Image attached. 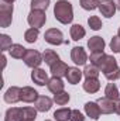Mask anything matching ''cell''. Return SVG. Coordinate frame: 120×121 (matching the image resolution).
<instances>
[{
	"instance_id": "1",
	"label": "cell",
	"mask_w": 120,
	"mask_h": 121,
	"mask_svg": "<svg viewBox=\"0 0 120 121\" xmlns=\"http://www.w3.org/2000/svg\"><path fill=\"white\" fill-rule=\"evenodd\" d=\"M96 66L103 72L106 79L110 80V82H115V80H117L120 78V68L117 66V60H116V58L113 55L103 54L102 59L99 60V63Z\"/></svg>"
},
{
	"instance_id": "2",
	"label": "cell",
	"mask_w": 120,
	"mask_h": 121,
	"mask_svg": "<svg viewBox=\"0 0 120 121\" xmlns=\"http://www.w3.org/2000/svg\"><path fill=\"white\" fill-rule=\"evenodd\" d=\"M54 17L61 24H71L74 20V9L68 0H58L54 6Z\"/></svg>"
},
{
	"instance_id": "3",
	"label": "cell",
	"mask_w": 120,
	"mask_h": 121,
	"mask_svg": "<svg viewBox=\"0 0 120 121\" xmlns=\"http://www.w3.org/2000/svg\"><path fill=\"white\" fill-rule=\"evenodd\" d=\"M11 20H13V4L3 1L0 4V27L7 28L11 24Z\"/></svg>"
},
{
	"instance_id": "4",
	"label": "cell",
	"mask_w": 120,
	"mask_h": 121,
	"mask_svg": "<svg viewBox=\"0 0 120 121\" xmlns=\"http://www.w3.org/2000/svg\"><path fill=\"white\" fill-rule=\"evenodd\" d=\"M23 60H24V63H26L28 68H32V69L38 68V66L44 62L42 55H41L38 51H35V49H27Z\"/></svg>"
},
{
	"instance_id": "5",
	"label": "cell",
	"mask_w": 120,
	"mask_h": 121,
	"mask_svg": "<svg viewBox=\"0 0 120 121\" xmlns=\"http://www.w3.org/2000/svg\"><path fill=\"white\" fill-rule=\"evenodd\" d=\"M27 21H28V24H30L31 27L40 30L45 24V21H47V16L41 10H31L28 17H27Z\"/></svg>"
},
{
	"instance_id": "6",
	"label": "cell",
	"mask_w": 120,
	"mask_h": 121,
	"mask_svg": "<svg viewBox=\"0 0 120 121\" xmlns=\"http://www.w3.org/2000/svg\"><path fill=\"white\" fill-rule=\"evenodd\" d=\"M44 38L51 45H61V44L65 42L64 41V34L58 28H50V30H47L45 34H44Z\"/></svg>"
},
{
	"instance_id": "7",
	"label": "cell",
	"mask_w": 120,
	"mask_h": 121,
	"mask_svg": "<svg viewBox=\"0 0 120 121\" xmlns=\"http://www.w3.org/2000/svg\"><path fill=\"white\" fill-rule=\"evenodd\" d=\"M71 59L75 65H85L88 60V54L82 47H74L71 51Z\"/></svg>"
},
{
	"instance_id": "8",
	"label": "cell",
	"mask_w": 120,
	"mask_h": 121,
	"mask_svg": "<svg viewBox=\"0 0 120 121\" xmlns=\"http://www.w3.org/2000/svg\"><path fill=\"white\" fill-rule=\"evenodd\" d=\"M116 10H117V9H116V4H115L113 0H102L100 4H99V11H100V14L105 16L106 18L113 17L115 13H116Z\"/></svg>"
},
{
	"instance_id": "9",
	"label": "cell",
	"mask_w": 120,
	"mask_h": 121,
	"mask_svg": "<svg viewBox=\"0 0 120 121\" xmlns=\"http://www.w3.org/2000/svg\"><path fill=\"white\" fill-rule=\"evenodd\" d=\"M21 100V89L17 87V86H11L9 87L6 93H4V101L9 103V104H14L17 101Z\"/></svg>"
},
{
	"instance_id": "10",
	"label": "cell",
	"mask_w": 120,
	"mask_h": 121,
	"mask_svg": "<svg viewBox=\"0 0 120 121\" xmlns=\"http://www.w3.org/2000/svg\"><path fill=\"white\" fill-rule=\"evenodd\" d=\"M31 79H32V82H34L35 85H38V86H45V85L48 83V80H50L47 72H45L44 69H41V68L32 69V72H31Z\"/></svg>"
},
{
	"instance_id": "11",
	"label": "cell",
	"mask_w": 120,
	"mask_h": 121,
	"mask_svg": "<svg viewBox=\"0 0 120 121\" xmlns=\"http://www.w3.org/2000/svg\"><path fill=\"white\" fill-rule=\"evenodd\" d=\"M106 47V42L102 37L99 35H95V37H90L89 41H88V48H89L92 52H103Z\"/></svg>"
},
{
	"instance_id": "12",
	"label": "cell",
	"mask_w": 120,
	"mask_h": 121,
	"mask_svg": "<svg viewBox=\"0 0 120 121\" xmlns=\"http://www.w3.org/2000/svg\"><path fill=\"white\" fill-rule=\"evenodd\" d=\"M85 113L92 120H99L102 111H100V107H99L97 101H88L85 104Z\"/></svg>"
},
{
	"instance_id": "13",
	"label": "cell",
	"mask_w": 120,
	"mask_h": 121,
	"mask_svg": "<svg viewBox=\"0 0 120 121\" xmlns=\"http://www.w3.org/2000/svg\"><path fill=\"white\" fill-rule=\"evenodd\" d=\"M52 101L48 96H38L37 101H35V108L41 113H45V111H50L51 107H52Z\"/></svg>"
},
{
	"instance_id": "14",
	"label": "cell",
	"mask_w": 120,
	"mask_h": 121,
	"mask_svg": "<svg viewBox=\"0 0 120 121\" xmlns=\"http://www.w3.org/2000/svg\"><path fill=\"white\" fill-rule=\"evenodd\" d=\"M38 99V93L30 86H24L21 89V101L24 103H35Z\"/></svg>"
},
{
	"instance_id": "15",
	"label": "cell",
	"mask_w": 120,
	"mask_h": 121,
	"mask_svg": "<svg viewBox=\"0 0 120 121\" xmlns=\"http://www.w3.org/2000/svg\"><path fill=\"white\" fill-rule=\"evenodd\" d=\"M50 69H51V73H52V76L62 78V76H66L69 66H68L65 62H62V60H58V62H55L52 66H50Z\"/></svg>"
},
{
	"instance_id": "16",
	"label": "cell",
	"mask_w": 120,
	"mask_h": 121,
	"mask_svg": "<svg viewBox=\"0 0 120 121\" xmlns=\"http://www.w3.org/2000/svg\"><path fill=\"white\" fill-rule=\"evenodd\" d=\"M47 87H48V90L51 91V93L57 94V93H60V91H64L65 83L62 82V79H61V78L52 76V78L48 80V83H47Z\"/></svg>"
},
{
	"instance_id": "17",
	"label": "cell",
	"mask_w": 120,
	"mask_h": 121,
	"mask_svg": "<svg viewBox=\"0 0 120 121\" xmlns=\"http://www.w3.org/2000/svg\"><path fill=\"white\" fill-rule=\"evenodd\" d=\"M82 75H83V72H81L79 68L72 66V68L68 69V73H66L65 78H66L68 83H71V85H78V83L81 82V79H82Z\"/></svg>"
},
{
	"instance_id": "18",
	"label": "cell",
	"mask_w": 120,
	"mask_h": 121,
	"mask_svg": "<svg viewBox=\"0 0 120 121\" xmlns=\"http://www.w3.org/2000/svg\"><path fill=\"white\" fill-rule=\"evenodd\" d=\"M97 104L100 107L102 114H112V113H115V103H113V100H109L107 97H103V99L97 100Z\"/></svg>"
},
{
	"instance_id": "19",
	"label": "cell",
	"mask_w": 120,
	"mask_h": 121,
	"mask_svg": "<svg viewBox=\"0 0 120 121\" xmlns=\"http://www.w3.org/2000/svg\"><path fill=\"white\" fill-rule=\"evenodd\" d=\"M4 121H23V108L11 107L6 111Z\"/></svg>"
},
{
	"instance_id": "20",
	"label": "cell",
	"mask_w": 120,
	"mask_h": 121,
	"mask_svg": "<svg viewBox=\"0 0 120 121\" xmlns=\"http://www.w3.org/2000/svg\"><path fill=\"white\" fill-rule=\"evenodd\" d=\"M26 51H27V48H24L21 44H13L9 49V54L14 59H23L26 55Z\"/></svg>"
},
{
	"instance_id": "21",
	"label": "cell",
	"mask_w": 120,
	"mask_h": 121,
	"mask_svg": "<svg viewBox=\"0 0 120 121\" xmlns=\"http://www.w3.org/2000/svg\"><path fill=\"white\" fill-rule=\"evenodd\" d=\"M119 89H117V86L115 85V83H107V86L105 87V97H107L109 100H113V101H116V100H119Z\"/></svg>"
},
{
	"instance_id": "22",
	"label": "cell",
	"mask_w": 120,
	"mask_h": 121,
	"mask_svg": "<svg viewBox=\"0 0 120 121\" xmlns=\"http://www.w3.org/2000/svg\"><path fill=\"white\" fill-rule=\"evenodd\" d=\"M42 59H44V62H45L47 65H50V66H52L55 62L61 60L60 55H58L54 49H45V51L42 52Z\"/></svg>"
},
{
	"instance_id": "23",
	"label": "cell",
	"mask_w": 120,
	"mask_h": 121,
	"mask_svg": "<svg viewBox=\"0 0 120 121\" xmlns=\"http://www.w3.org/2000/svg\"><path fill=\"white\" fill-rule=\"evenodd\" d=\"M71 38L74 39V41H79V39H82L85 35H86V30L81 26V24H74L72 27H71Z\"/></svg>"
},
{
	"instance_id": "24",
	"label": "cell",
	"mask_w": 120,
	"mask_h": 121,
	"mask_svg": "<svg viewBox=\"0 0 120 121\" xmlns=\"http://www.w3.org/2000/svg\"><path fill=\"white\" fill-rule=\"evenodd\" d=\"M100 89V82L99 79H86L85 83H83V90L86 93H96V91Z\"/></svg>"
},
{
	"instance_id": "25",
	"label": "cell",
	"mask_w": 120,
	"mask_h": 121,
	"mask_svg": "<svg viewBox=\"0 0 120 121\" xmlns=\"http://www.w3.org/2000/svg\"><path fill=\"white\" fill-rule=\"evenodd\" d=\"M99 73H100V69L95 65H86L85 69H83V76L86 79H97L99 78Z\"/></svg>"
},
{
	"instance_id": "26",
	"label": "cell",
	"mask_w": 120,
	"mask_h": 121,
	"mask_svg": "<svg viewBox=\"0 0 120 121\" xmlns=\"http://www.w3.org/2000/svg\"><path fill=\"white\" fill-rule=\"evenodd\" d=\"M71 114H72V110L64 107L54 113V118H55V121H68L71 120Z\"/></svg>"
},
{
	"instance_id": "27",
	"label": "cell",
	"mask_w": 120,
	"mask_h": 121,
	"mask_svg": "<svg viewBox=\"0 0 120 121\" xmlns=\"http://www.w3.org/2000/svg\"><path fill=\"white\" fill-rule=\"evenodd\" d=\"M38 35H40V30H38V28L31 27V28H28V30L24 32V39H26L28 44H34V42L37 41Z\"/></svg>"
},
{
	"instance_id": "28",
	"label": "cell",
	"mask_w": 120,
	"mask_h": 121,
	"mask_svg": "<svg viewBox=\"0 0 120 121\" xmlns=\"http://www.w3.org/2000/svg\"><path fill=\"white\" fill-rule=\"evenodd\" d=\"M37 108L32 107H24L23 108V121H35L37 118Z\"/></svg>"
},
{
	"instance_id": "29",
	"label": "cell",
	"mask_w": 120,
	"mask_h": 121,
	"mask_svg": "<svg viewBox=\"0 0 120 121\" xmlns=\"http://www.w3.org/2000/svg\"><path fill=\"white\" fill-rule=\"evenodd\" d=\"M81 3V7L83 10H88L92 11L95 9H99V4H100V0H79Z\"/></svg>"
},
{
	"instance_id": "30",
	"label": "cell",
	"mask_w": 120,
	"mask_h": 121,
	"mask_svg": "<svg viewBox=\"0 0 120 121\" xmlns=\"http://www.w3.org/2000/svg\"><path fill=\"white\" fill-rule=\"evenodd\" d=\"M69 94L66 93V91H60V93H57V94H54V101L58 104V106H65V104H68V101H69Z\"/></svg>"
},
{
	"instance_id": "31",
	"label": "cell",
	"mask_w": 120,
	"mask_h": 121,
	"mask_svg": "<svg viewBox=\"0 0 120 121\" xmlns=\"http://www.w3.org/2000/svg\"><path fill=\"white\" fill-rule=\"evenodd\" d=\"M50 6V0H31V10H47Z\"/></svg>"
},
{
	"instance_id": "32",
	"label": "cell",
	"mask_w": 120,
	"mask_h": 121,
	"mask_svg": "<svg viewBox=\"0 0 120 121\" xmlns=\"http://www.w3.org/2000/svg\"><path fill=\"white\" fill-rule=\"evenodd\" d=\"M11 45H13L11 38H10L7 34H0V48H1V51H3V52H4V51H9Z\"/></svg>"
},
{
	"instance_id": "33",
	"label": "cell",
	"mask_w": 120,
	"mask_h": 121,
	"mask_svg": "<svg viewBox=\"0 0 120 121\" xmlns=\"http://www.w3.org/2000/svg\"><path fill=\"white\" fill-rule=\"evenodd\" d=\"M88 24H89V27L93 31H97L102 28V20L97 16H90L89 18H88Z\"/></svg>"
},
{
	"instance_id": "34",
	"label": "cell",
	"mask_w": 120,
	"mask_h": 121,
	"mask_svg": "<svg viewBox=\"0 0 120 121\" xmlns=\"http://www.w3.org/2000/svg\"><path fill=\"white\" fill-rule=\"evenodd\" d=\"M110 49L115 52V54H120V37L119 35H115L110 41Z\"/></svg>"
},
{
	"instance_id": "35",
	"label": "cell",
	"mask_w": 120,
	"mask_h": 121,
	"mask_svg": "<svg viewBox=\"0 0 120 121\" xmlns=\"http://www.w3.org/2000/svg\"><path fill=\"white\" fill-rule=\"evenodd\" d=\"M71 121H85V116H83L79 110H72Z\"/></svg>"
},
{
	"instance_id": "36",
	"label": "cell",
	"mask_w": 120,
	"mask_h": 121,
	"mask_svg": "<svg viewBox=\"0 0 120 121\" xmlns=\"http://www.w3.org/2000/svg\"><path fill=\"white\" fill-rule=\"evenodd\" d=\"M115 113H116V114H119V116H120V99H119V100H116V101H115Z\"/></svg>"
},
{
	"instance_id": "37",
	"label": "cell",
	"mask_w": 120,
	"mask_h": 121,
	"mask_svg": "<svg viewBox=\"0 0 120 121\" xmlns=\"http://www.w3.org/2000/svg\"><path fill=\"white\" fill-rule=\"evenodd\" d=\"M113 1H115V4H116V9L120 11V0H113Z\"/></svg>"
},
{
	"instance_id": "38",
	"label": "cell",
	"mask_w": 120,
	"mask_h": 121,
	"mask_svg": "<svg viewBox=\"0 0 120 121\" xmlns=\"http://www.w3.org/2000/svg\"><path fill=\"white\" fill-rule=\"evenodd\" d=\"M4 3H10V4H13V1H16V0H3Z\"/></svg>"
},
{
	"instance_id": "39",
	"label": "cell",
	"mask_w": 120,
	"mask_h": 121,
	"mask_svg": "<svg viewBox=\"0 0 120 121\" xmlns=\"http://www.w3.org/2000/svg\"><path fill=\"white\" fill-rule=\"evenodd\" d=\"M117 35L120 37V27H119V30H117Z\"/></svg>"
},
{
	"instance_id": "40",
	"label": "cell",
	"mask_w": 120,
	"mask_h": 121,
	"mask_svg": "<svg viewBox=\"0 0 120 121\" xmlns=\"http://www.w3.org/2000/svg\"><path fill=\"white\" fill-rule=\"evenodd\" d=\"M45 121H51V120H45Z\"/></svg>"
}]
</instances>
